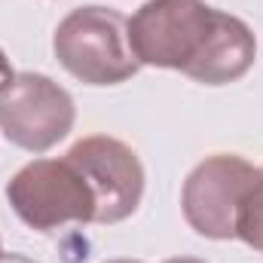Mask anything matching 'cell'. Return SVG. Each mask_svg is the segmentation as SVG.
Returning <instances> with one entry per match:
<instances>
[{"instance_id":"52a82bcc","label":"cell","mask_w":263,"mask_h":263,"mask_svg":"<svg viewBox=\"0 0 263 263\" xmlns=\"http://www.w3.org/2000/svg\"><path fill=\"white\" fill-rule=\"evenodd\" d=\"M236 239H242L248 248L263 254V168L242 199L239 220H236Z\"/></svg>"},{"instance_id":"8fae6325","label":"cell","mask_w":263,"mask_h":263,"mask_svg":"<svg viewBox=\"0 0 263 263\" xmlns=\"http://www.w3.org/2000/svg\"><path fill=\"white\" fill-rule=\"evenodd\" d=\"M104 263H144V260H129V257H117V260H104Z\"/></svg>"},{"instance_id":"30bf717a","label":"cell","mask_w":263,"mask_h":263,"mask_svg":"<svg viewBox=\"0 0 263 263\" xmlns=\"http://www.w3.org/2000/svg\"><path fill=\"white\" fill-rule=\"evenodd\" d=\"M162 263H205L199 257H172V260H162Z\"/></svg>"},{"instance_id":"7a4b0ae2","label":"cell","mask_w":263,"mask_h":263,"mask_svg":"<svg viewBox=\"0 0 263 263\" xmlns=\"http://www.w3.org/2000/svg\"><path fill=\"white\" fill-rule=\"evenodd\" d=\"M59 65L86 86H117L138 73L129 43V18L107 6L70 9L52 34Z\"/></svg>"},{"instance_id":"ba28073f","label":"cell","mask_w":263,"mask_h":263,"mask_svg":"<svg viewBox=\"0 0 263 263\" xmlns=\"http://www.w3.org/2000/svg\"><path fill=\"white\" fill-rule=\"evenodd\" d=\"M12 77H15V70L9 67V59H6V52L0 49V86H6Z\"/></svg>"},{"instance_id":"6da1fadb","label":"cell","mask_w":263,"mask_h":263,"mask_svg":"<svg viewBox=\"0 0 263 263\" xmlns=\"http://www.w3.org/2000/svg\"><path fill=\"white\" fill-rule=\"evenodd\" d=\"M129 43L141 65L181 70L205 86L242 80L257 59L254 31L205 0H147L129 18Z\"/></svg>"},{"instance_id":"8992f818","label":"cell","mask_w":263,"mask_h":263,"mask_svg":"<svg viewBox=\"0 0 263 263\" xmlns=\"http://www.w3.org/2000/svg\"><path fill=\"white\" fill-rule=\"evenodd\" d=\"M86 178L95 196V223H120L132 217L144 196V165L126 141L110 135L80 138L65 153Z\"/></svg>"},{"instance_id":"277c9868","label":"cell","mask_w":263,"mask_h":263,"mask_svg":"<svg viewBox=\"0 0 263 263\" xmlns=\"http://www.w3.org/2000/svg\"><path fill=\"white\" fill-rule=\"evenodd\" d=\"M77 120V104L65 86L46 73L22 70L0 86V132L28 153H46L65 141Z\"/></svg>"},{"instance_id":"9c48e42d","label":"cell","mask_w":263,"mask_h":263,"mask_svg":"<svg viewBox=\"0 0 263 263\" xmlns=\"http://www.w3.org/2000/svg\"><path fill=\"white\" fill-rule=\"evenodd\" d=\"M0 263H37V260H31L25 254H0Z\"/></svg>"},{"instance_id":"7c38bea8","label":"cell","mask_w":263,"mask_h":263,"mask_svg":"<svg viewBox=\"0 0 263 263\" xmlns=\"http://www.w3.org/2000/svg\"><path fill=\"white\" fill-rule=\"evenodd\" d=\"M0 254H3V248H0Z\"/></svg>"},{"instance_id":"3957f363","label":"cell","mask_w":263,"mask_h":263,"mask_svg":"<svg viewBox=\"0 0 263 263\" xmlns=\"http://www.w3.org/2000/svg\"><path fill=\"white\" fill-rule=\"evenodd\" d=\"M6 199L18 220L37 233H55L67 223H95V196L67 156L22 165L6 184Z\"/></svg>"},{"instance_id":"5b68a950","label":"cell","mask_w":263,"mask_h":263,"mask_svg":"<svg viewBox=\"0 0 263 263\" xmlns=\"http://www.w3.org/2000/svg\"><path fill=\"white\" fill-rule=\"evenodd\" d=\"M260 168L236 153H214L187 175L181 190V211L190 230L205 239H236L242 199L257 181Z\"/></svg>"}]
</instances>
